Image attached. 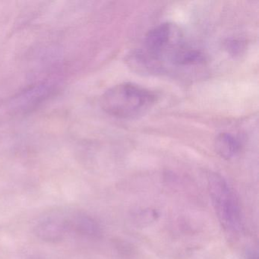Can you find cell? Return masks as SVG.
<instances>
[{
	"mask_svg": "<svg viewBox=\"0 0 259 259\" xmlns=\"http://www.w3.org/2000/svg\"><path fill=\"white\" fill-rule=\"evenodd\" d=\"M154 92L139 84L123 82L107 90L101 98L103 110L119 119H134L148 112L155 104Z\"/></svg>",
	"mask_w": 259,
	"mask_h": 259,
	"instance_id": "6da1fadb",
	"label": "cell"
},
{
	"mask_svg": "<svg viewBox=\"0 0 259 259\" xmlns=\"http://www.w3.org/2000/svg\"><path fill=\"white\" fill-rule=\"evenodd\" d=\"M50 87L48 84H44L41 85L37 86V88L31 89L29 92H25V94L20 96L19 100H17L16 104L19 108L22 110L29 108L31 105L37 104L40 100L45 98L50 92Z\"/></svg>",
	"mask_w": 259,
	"mask_h": 259,
	"instance_id": "8992f818",
	"label": "cell"
},
{
	"mask_svg": "<svg viewBox=\"0 0 259 259\" xmlns=\"http://www.w3.org/2000/svg\"><path fill=\"white\" fill-rule=\"evenodd\" d=\"M177 37L178 32L174 25L170 23L160 24L148 31L144 40V51H141L157 69L165 53L168 51L172 52L180 43Z\"/></svg>",
	"mask_w": 259,
	"mask_h": 259,
	"instance_id": "3957f363",
	"label": "cell"
},
{
	"mask_svg": "<svg viewBox=\"0 0 259 259\" xmlns=\"http://www.w3.org/2000/svg\"><path fill=\"white\" fill-rule=\"evenodd\" d=\"M169 57L172 63L178 66L199 64L204 60V56L199 51L186 47L181 43L174 48Z\"/></svg>",
	"mask_w": 259,
	"mask_h": 259,
	"instance_id": "277c9868",
	"label": "cell"
},
{
	"mask_svg": "<svg viewBox=\"0 0 259 259\" xmlns=\"http://www.w3.org/2000/svg\"><path fill=\"white\" fill-rule=\"evenodd\" d=\"M209 192L223 227L231 233L242 228V210L239 201L225 180L218 174L208 177Z\"/></svg>",
	"mask_w": 259,
	"mask_h": 259,
	"instance_id": "7a4b0ae2",
	"label": "cell"
},
{
	"mask_svg": "<svg viewBox=\"0 0 259 259\" xmlns=\"http://www.w3.org/2000/svg\"><path fill=\"white\" fill-rule=\"evenodd\" d=\"M215 150L223 158L230 159L239 154L240 142L230 133H221L214 141Z\"/></svg>",
	"mask_w": 259,
	"mask_h": 259,
	"instance_id": "5b68a950",
	"label": "cell"
}]
</instances>
